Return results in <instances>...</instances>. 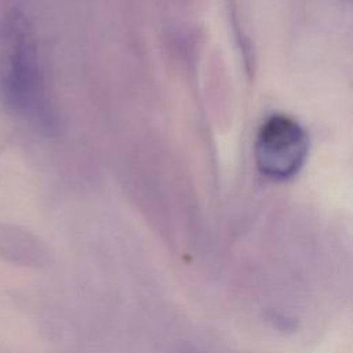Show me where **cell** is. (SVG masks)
I'll use <instances>...</instances> for the list:
<instances>
[{
	"instance_id": "6da1fadb",
	"label": "cell",
	"mask_w": 353,
	"mask_h": 353,
	"mask_svg": "<svg viewBox=\"0 0 353 353\" xmlns=\"http://www.w3.org/2000/svg\"><path fill=\"white\" fill-rule=\"evenodd\" d=\"M0 101L15 117H44V81L33 29L18 10L0 19Z\"/></svg>"
},
{
	"instance_id": "7a4b0ae2",
	"label": "cell",
	"mask_w": 353,
	"mask_h": 353,
	"mask_svg": "<svg viewBox=\"0 0 353 353\" xmlns=\"http://www.w3.org/2000/svg\"><path fill=\"white\" fill-rule=\"evenodd\" d=\"M309 152L305 128L287 114L269 116L258 130L255 163L268 178L284 181L294 176L303 165Z\"/></svg>"
},
{
	"instance_id": "3957f363",
	"label": "cell",
	"mask_w": 353,
	"mask_h": 353,
	"mask_svg": "<svg viewBox=\"0 0 353 353\" xmlns=\"http://www.w3.org/2000/svg\"><path fill=\"white\" fill-rule=\"evenodd\" d=\"M29 240L7 225H0V258L8 262H21V256L25 255V245Z\"/></svg>"
}]
</instances>
